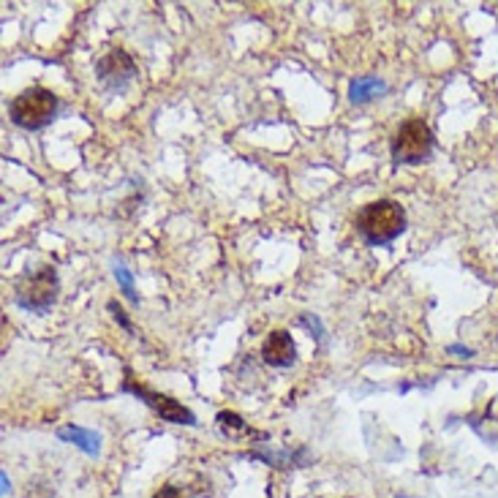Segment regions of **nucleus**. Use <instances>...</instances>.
I'll list each match as a JSON object with an SVG mask.
<instances>
[{
  "instance_id": "nucleus-1",
  "label": "nucleus",
  "mask_w": 498,
  "mask_h": 498,
  "mask_svg": "<svg viewBox=\"0 0 498 498\" xmlns=\"http://www.w3.org/2000/svg\"><path fill=\"white\" fill-rule=\"evenodd\" d=\"M357 229L371 245H390L406 229V210L395 199H379L360 210Z\"/></svg>"
},
{
  "instance_id": "nucleus-2",
  "label": "nucleus",
  "mask_w": 498,
  "mask_h": 498,
  "mask_svg": "<svg viewBox=\"0 0 498 498\" xmlns=\"http://www.w3.org/2000/svg\"><path fill=\"white\" fill-rule=\"evenodd\" d=\"M11 123L25 128V131H38L44 125H49L57 115V95L52 90L44 87H30L25 93H19L11 106H8Z\"/></svg>"
},
{
  "instance_id": "nucleus-3",
  "label": "nucleus",
  "mask_w": 498,
  "mask_h": 498,
  "mask_svg": "<svg viewBox=\"0 0 498 498\" xmlns=\"http://www.w3.org/2000/svg\"><path fill=\"white\" fill-rule=\"evenodd\" d=\"M433 131L425 120L412 117L406 123H401V128L395 131L390 150H393V161L395 164H425L433 153Z\"/></svg>"
},
{
  "instance_id": "nucleus-4",
  "label": "nucleus",
  "mask_w": 498,
  "mask_h": 498,
  "mask_svg": "<svg viewBox=\"0 0 498 498\" xmlns=\"http://www.w3.org/2000/svg\"><path fill=\"white\" fill-rule=\"evenodd\" d=\"M57 297V273L55 267H38L33 275H27L19 286H16V305L33 314H44L49 311V305Z\"/></svg>"
},
{
  "instance_id": "nucleus-5",
  "label": "nucleus",
  "mask_w": 498,
  "mask_h": 498,
  "mask_svg": "<svg viewBox=\"0 0 498 498\" xmlns=\"http://www.w3.org/2000/svg\"><path fill=\"white\" fill-rule=\"evenodd\" d=\"M123 390L125 393H134L139 401H144L164 423H174V425H196V417H194V412H188L183 403H177V401H172V398H166V395H158V393H153V390H147L144 384H136L134 382V376L131 374H125V382H123Z\"/></svg>"
},
{
  "instance_id": "nucleus-6",
  "label": "nucleus",
  "mask_w": 498,
  "mask_h": 498,
  "mask_svg": "<svg viewBox=\"0 0 498 498\" xmlns=\"http://www.w3.org/2000/svg\"><path fill=\"white\" fill-rule=\"evenodd\" d=\"M136 74V65L128 52L123 49H109L95 60V76L106 90H123Z\"/></svg>"
},
{
  "instance_id": "nucleus-7",
  "label": "nucleus",
  "mask_w": 498,
  "mask_h": 498,
  "mask_svg": "<svg viewBox=\"0 0 498 498\" xmlns=\"http://www.w3.org/2000/svg\"><path fill=\"white\" fill-rule=\"evenodd\" d=\"M262 360L273 368H289L297 360V349L294 341L286 330H275L264 338L262 344Z\"/></svg>"
},
{
  "instance_id": "nucleus-8",
  "label": "nucleus",
  "mask_w": 498,
  "mask_h": 498,
  "mask_svg": "<svg viewBox=\"0 0 498 498\" xmlns=\"http://www.w3.org/2000/svg\"><path fill=\"white\" fill-rule=\"evenodd\" d=\"M57 439L60 442H71V444H76L82 453H87V455H98V450H101V436L95 433V431H87V428H79V425H65V428H60L57 431Z\"/></svg>"
},
{
  "instance_id": "nucleus-9",
  "label": "nucleus",
  "mask_w": 498,
  "mask_h": 498,
  "mask_svg": "<svg viewBox=\"0 0 498 498\" xmlns=\"http://www.w3.org/2000/svg\"><path fill=\"white\" fill-rule=\"evenodd\" d=\"M387 90V85L379 79V76H357V79H352V85H349V98L354 101V104H368V101H374L376 95H382Z\"/></svg>"
},
{
  "instance_id": "nucleus-10",
  "label": "nucleus",
  "mask_w": 498,
  "mask_h": 498,
  "mask_svg": "<svg viewBox=\"0 0 498 498\" xmlns=\"http://www.w3.org/2000/svg\"><path fill=\"white\" fill-rule=\"evenodd\" d=\"M218 428H221V433H226V436H240V433H251V428L234 414V412H221L218 414Z\"/></svg>"
},
{
  "instance_id": "nucleus-11",
  "label": "nucleus",
  "mask_w": 498,
  "mask_h": 498,
  "mask_svg": "<svg viewBox=\"0 0 498 498\" xmlns=\"http://www.w3.org/2000/svg\"><path fill=\"white\" fill-rule=\"evenodd\" d=\"M115 278H117V284H120V289H123V294L131 300V303H136V286H134V275L120 264V262H115Z\"/></svg>"
},
{
  "instance_id": "nucleus-12",
  "label": "nucleus",
  "mask_w": 498,
  "mask_h": 498,
  "mask_svg": "<svg viewBox=\"0 0 498 498\" xmlns=\"http://www.w3.org/2000/svg\"><path fill=\"white\" fill-rule=\"evenodd\" d=\"M153 498H188V496H185L177 485H166V488H161V491H158Z\"/></svg>"
},
{
  "instance_id": "nucleus-13",
  "label": "nucleus",
  "mask_w": 498,
  "mask_h": 498,
  "mask_svg": "<svg viewBox=\"0 0 498 498\" xmlns=\"http://www.w3.org/2000/svg\"><path fill=\"white\" fill-rule=\"evenodd\" d=\"M109 311H112V314H115V319H117V322H120V324H123V327H125L128 333H131V324H128V319H125L123 308H117L115 303H109Z\"/></svg>"
},
{
  "instance_id": "nucleus-14",
  "label": "nucleus",
  "mask_w": 498,
  "mask_h": 498,
  "mask_svg": "<svg viewBox=\"0 0 498 498\" xmlns=\"http://www.w3.org/2000/svg\"><path fill=\"white\" fill-rule=\"evenodd\" d=\"M450 354H463V357H472L474 352H472V349H466V346H458V344H453V346H450Z\"/></svg>"
},
{
  "instance_id": "nucleus-15",
  "label": "nucleus",
  "mask_w": 498,
  "mask_h": 498,
  "mask_svg": "<svg viewBox=\"0 0 498 498\" xmlns=\"http://www.w3.org/2000/svg\"><path fill=\"white\" fill-rule=\"evenodd\" d=\"M0 480H3V493L8 496V491H11V483H8V477H5V472L0 474Z\"/></svg>"
}]
</instances>
